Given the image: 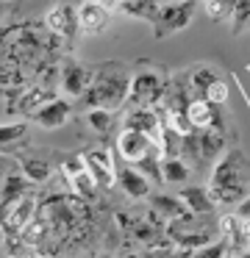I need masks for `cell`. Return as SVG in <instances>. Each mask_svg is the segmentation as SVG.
Wrapping results in <instances>:
<instances>
[{
	"label": "cell",
	"mask_w": 250,
	"mask_h": 258,
	"mask_svg": "<svg viewBox=\"0 0 250 258\" xmlns=\"http://www.w3.org/2000/svg\"><path fill=\"white\" fill-rule=\"evenodd\" d=\"M36 208H39V195H28L20 203H14L11 208H6L3 222H0L3 236H20L25 230V225L36 217Z\"/></svg>",
	"instance_id": "obj_8"
},
{
	"label": "cell",
	"mask_w": 250,
	"mask_h": 258,
	"mask_svg": "<svg viewBox=\"0 0 250 258\" xmlns=\"http://www.w3.org/2000/svg\"><path fill=\"white\" fill-rule=\"evenodd\" d=\"M150 208L159 211L161 217L167 219H183V217H194L192 211L186 208V203L175 195H150Z\"/></svg>",
	"instance_id": "obj_21"
},
{
	"label": "cell",
	"mask_w": 250,
	"mask_h": 258,
	"mask_svg": "<svg viewBox=\"0 0 250 258\" xmlns=\"http://www.w3.org/2000/svg\"><path fill=\"white\" fill-rule=\"evenodd\" d=\"M83 119H86V125L97 136H109L111 131H114V114L103 111V108H89V111L83 114Z\"/></svg>",
	"instance_id": "obj_27"
},
{
	"label": "cell",
	"mask_w": 250,
	"mask_h": 258,
	"mask_svg": "<svg viewBox=\"0 0 250 258\" xmlns=\"http://www.w3.org/2000/svg\"><path fill=\"white\" fill-rule=\"evenodd\" d=\"M92 86H94V67H86V64L64 56V61H61V84H59L61 97L83 100Z\"/></svg>",
	"instance_id": "obj_3"
},
{
	"label": "cell",
	"mask_w": 250,
	"mask_h": 258,
	"mask_svg": "<svg viewBox=\"0 0 250 258\" xmlns=\"http://www.w3.org/2000/svg\"><path fill=\"white\" fill-rule=\"evenodd\" d=\"M159 147L164 158H183V136L175 134L172 128L161 125V136H159Z\"/></svg>",
	"instance_id": "obj_26"
},
{
	"label": "cell",
	"mask_w": 250,
	"mask_h": 258,
	"mask_svg": "<svg viewBox=\"0 0 250 258\" xmlns=\"http://www.w3.org/2000/svg\"><path fill=\"white\" fill-rule=\"evenodd\" d=\"M189 175H192V169H189V161H183V158H164L161 161V178L167 186H186Z\"/></svg>",
	"instance_id": "obj_23"
},
{
	"label": "cell",
	"mask_w": 250,
	"mask_h": 258,
	"mask_svg": "<svg viewBox=\"0 0 250 258\" xmlns=\"http://www.w3.org/2000/svg\"><path fill=\"white\" fill-rule=\"evenodd\" d=\"M70 189H72V195H78V197H83V200H89V203H94L100 197V186H97V180L92 178V172L89 169H81V172H75L70 178Z\"/></svg>",
	"instance_id": "obj_24"
},
{
	"label": "cell",
	"mask_w": 250,
	"mask_h": 258,
	"mask_svg": "<svg viewBox=\"0 0 250 258\" xmlns=\"http://www.w3.org/2000/svg\"><path fill=\"white\" fill-rule=\"evenodd\" d=\"M167 84L164 73L156 67H139L131 78V103L144 108H159L167 100Z\"/></svg>",
	"instance_id": "obj_2"
},
{
	"label": "cell",
	"mask_w": 250,
	"mask_h": 258,
	"mask_svg": "<svg viewBox=\"0 0 250 258\" xmlns=\"http://www.w3.org/2000/svg\"><path fill=\"white\" fill-rule=\"evenodd\" d=\"M97 258H114V255H111V252H100Z\"/></svg>",
	"instance_id": "obj_36"
},
{
	"label": "cell",
	"mask_w": 250,
	"mask_h": 258,
	"mask_svg": "<svg viewBox=\"0 0 250 258\" xmlns=\"http://www.w3.org/2000/svg\"><path fill=\"white\" fill-rule=\"evenodd\" d=\"M250 175V161L242 150L231 147L220 161L214 164L211 172V186H228V183H244V178Z\"/></svg>",
	"instance_id": "obj_6"
},
{
	"label": "cell",
	"mask_w": 250,
	"mask_h": 258,
	"mask_svg": "<svg viewBox=\"0 0 250 258\" xmlns=\"http://www.w3.org/2000/svg\"><path fill=\"white\" fill-rule=\"evenodd\" d=\"M70 117H72V103L67 100V97H56L53 103H47V106L33 117V122L44 131H56V128H61V125H67Z\"/></svg>",
	"instance_id": "obj_14"
},
{
	"label": "cell",
	"mask_w": 250,
	"mask_h": 258,
	"mask_svg": "<svg viewBox=\"0 0 250 258\" xmlns=\"http://www.w3.org/2000/svg\"><path fill=\"white\" fill-rule=\"evenodd\" d=\"M211 200L217 203V208H236L242 200L250 197V186L247 183H228V186H209Z\"/></svg>",
	"instance_id": "obj_18"
},
{
	"label": "cell",
	"mask_w": 250,
	"mask_h": 258,
	"mask_svg": "<svg viewBox=\"0 0 250 258\" xmlns=\"http://www.w3.org/2000/svg\"><path fill=\"white\" fill-rule=\"evenodd\" d=\"M25 134H28L25 119H17V122H3V125H0V145L9 150V147H14V142L20 145V139H25Z\"/></svg>",
	"instance_id": "obj_29"
},
{
	"label": "cell",
	"mask_w": 250,
	"mask_h": 258,
	"mask_svg": "<svg viewBox=\"0 0 250 258\" xmlns=\"http://www.w3.org/2000/svg\"><path fill=\"white\" fill-rule=\"evenodd\" d=\"M56 97H61L56 89H42V86H31V89L22 95L20 100V111H17V119H33L39 111H42L47 103H53Z\"/></svg>",
	"instance_id": "obj_15"
},
{
	"label": "cell",
	"mask_w": 250,
	"mask_h": 258,
	"mask_svg": "<svg viewBox=\"0 0 250 258\" xmlns=\"http://www.w3.org/2000/svg\"><path fill=\"white\" fill-rule=\"evenodd\" d=\"M197 6L189 3V0H178V3H164L161 6V17L159 23L153 25V36L156 39H164V36L175 34V31H183L189 23H192Z\"/></svg>",
	"instance_id": "obj_5"
},
{
	"label": "cell",
	"mask_w": 250,
	"mask_h": 258,
	"mask_svg": "<svg viewBox=\"0 0 250 258\" xmlns=\"http://www.w3.org/2000/svg\"><path fill=\"white\" fill-rule=\"evenodd\" d=\"M44 28H47V34L64 39V45L70 47L72 42H75V36L81 34L78 6L75 3H56V6L44 14Z\"/></svg>",
	"instance_id": "obj_4"
},
{
	"label": "cell",
	"mask_w": 250,
	"mask_h": 258,
	"mask_svg": "<svg viewBox=\"0 0 250 258\" xmlns=\"http://www.w3.org/2000/svg\"><path fill=\"white\" fill-rule=\"evenodd\" d=\"M228 95H231V92H228V84L225 81H214V84L209 86V89H206V95H203V100H209L211 106H217V108H222L228 103Z\"/></svg>",
	"instance_id": "obj_31"
},
{
	"label": "cell",
	"mask_w": 250,
	"mask_h": 258,
	"mask_svg": "<svg viewBox=\"0 0 250 258\" xmlns=\"http://www.w3.org/2000/svg\"><path fill=\"white\" fill-rule=\"evenodd\" d=\"M131 70L117 61L94 67V86L83 97L86 108H103V111L117 114L131 100Z\"/></svg>",
	"instance_id": "obj_1"
},
{
	"label": "cell",
	"mask_w": 250,
	"mask_h": 258,
	"mask_svg": "<svg viewBox=\"0 0 250 258\" xmlns=\"http://www.w3.org/2000/svg\"><path fill=\"white\" fill-rule=\"evenodd\" d=\"M128 236H131L133 241H142V244H153V241L159 239L161 233L142 217V219H136V222H133V228H131V233H128Z\"/></svg>",
	"instance_id": "obj_30"
},
{
	"label": "cell",
	"mask_w": 250,
	"mask_h": 258,
	"mask_svg": "<svg viewBox=\"0 0 250 258\" xmlns=\"http://www.w3.org/2000/svg\"><path fill=\"white\" fill-rule=\"evenodd\" d=\"M156 145H159L156 139H150V136H144V134H136V131H122V134L117 136V153H120V158L125 164H131V167H136L139 161H144V158L156 150Z\"/></svg>",
	"instance_id": "obj_7"
},
{
	"label": "cell",
	"mask_w": 250,
	"mask_h": 258,
	"mask_svg": "<svg viewBox=\"0 0 250 258\" xmlns=\"http://www.w3.org/2000/svg\"><path fill=\"white\" fill-rule=\"evenodd\" d=\"M228 255H231V252H228V241L225 239L211 241V244L194 250V258H228Z\"/></svg>",
	"instance_id": "obj_33"
},
{
	"label": "cell",
	"mask_w": 250,
	"mask_h": 258,
	"mask_svg": "<svg viewBox=\"0 0 250 258\" xmlns=\"http://www.w3.org/2000/svg\"><path fill=\"white\" fill-rule=\"evenodd\" d=\"M78 20H81V34H100V31H106V25L111 20V9L89 0V3L78 6Z\"/></svg>",
	"instance_id": "obj_13"
},
{
	"label": "cell",
	"mask_w": 250,
	"mask_h": 258,
	"mask_svg": "<svg viewBox=\"0 0 250 258\" xmlns=\"http://www.w3.org/2000/svg\"><path fill=\"white\" fill-rule=\"evenodd\" d=\"M122 131H136V134H144L150 139L159 142L161 136V117L156 108H144V106H131L125 114H122Z\"/></svg>",
	"instance_id": "obj_10"
},
{
	"label": "cell",
	"mask_w": 250,
	"mask_h": 258,
	"mask_svg": "<svg viewBox=\"0 0 250 258\" xmlns=\"http://www.w3.org/2000/svg\"><path fill=\"white\" fill-rule=\"evenodd\" d=\"M117 186H120V191L125 197H131V200H150V191H153L150 178L142 175L136 167H131V164L117 169Z\"/></svg>",
	"instance_id": "obj_11"
},
{
	"label": "cell",
	"mask_w": 250,
	"mask_h": 258,
	"mask_svg": "<svg viewBox=\"0 0 250 258\" xmlns=\"http://www.w3.org/2000/svg\"><path fill=\"white\" fill-rule=\"evenodd\" d=\"M33 189H36V183H31L20 169H6L3 172V211L11 208L14 203H20L22 197L36 195Z\"/></svg>",
	"instance_id": "obj_12"
},
{
	"label": "cell",
	"mask_w": 250,
	"mask_h": 258,
	"mask_svg": "<svg viewBox=\"0 0 250 258\" xmlns=\"http://www.w3.org/2000/svg\"><path fill=\"white\" fill-rule=\"evenodd\" d=\"M17 167H20V172L25 175L31 183L36 186H44L50 183V178H53V169H50L47 161H42V158H33V156H17Z\"/></svg>",
	"instance_id": "obj_20"
},
{
	"label": "cell",
	"mask_w": 250,
	"mask_h": 258,
	"mask_svg": "<svg viewBox=\"0 0 250 258\" xmlns=\"http://www.w3.org/2000/svg\"><path fill=\"white\" fill-rule=\"evenodd\" d=\"M242 258H250V250H247V255H242Z\"/></svg>",
	"instance_id": "obj_37"
},
{
	"label": "cell",
	"mask_w": 250,
	"mask_h": 258,
	"mask_svg": "<svg viewBox=\"0 0 250 258\" xmlns=\"http://www.w3.org/2000/svg\"><path fill=\"white\" fill-rule=\"evenodd\" d=\"M178 197L186 203V208L194 217H214V211H217V203L211 200L209 189H203V186H181Z\"/></svg>",
	"instance_id": "obj_16"
},
{
	"label": "cell",
	"mask_w": 250,
	"mask_h": 258,
	"mask_svg": "<svg viewBox=\"0 0 250 258\" xmlns=\"http://www.w3.org/2000/svg\"><path fill=\"white\" fill-rule=\"evenodd\" d=\"M203 9L211 23H231L236 12V0H206Z\"/></svg>",
	"instance_id": "obj_28"
},
{
	"label": "cell",
	"mask_w": 250,
	"mask_h": 258,
	"mask_svg": "<svg viewBox=\"0 0 250 258\" xmlns=\"http://www.w3.org/2000/svg\"><path fill=\"white\" fill-rule=\"evenodd\" d=\"M183 161H200V134L194 131V134L183 136Z\"/></svg>",
	"instance_id": "obj_34"
},
{
	"label": "cell",
	"mask_w": 250,
	"mask_h": 258,
	"mask_svg": "<svg viewBox=\"0 0 250 258\" xmlns=\"http://www.w3.org/2000/svg\"><path fill=\"white\" fill-rule=\"evenodd\" d=\"M161 6H164V3H156V0H125V3H117V9H120L122 14L144 20V23H150V25L159 23Z\"/></svg>",
	"instance_id": "obj_19"
},
{
	"label": "cell",
	"mask_w": 250,
	"mask_h": 258,
	"mask_svg": "<svg viewBox=\"0 0 250 258\" xmlns=\"http://www.w3.org/2000/svg\"><path fill=\"white\" fill-rule=\"evenodd\" d=\"M247 23H250V0H236V12H233V20H231L233 36L242 34Z\"/></svg>",
	"instance_id": "obj_32"
},
{
	"label": "cell",
	"mask_w": 250,
	"mask_h": 258,
	"mask_svg": "<svg viewBox=\"0 0 250 258\" xmlns=\"http://www.w3.org/2000/svg\"><path fill=\"white\" fill-rule=\"evenodd\" d=\"M217 111H220V108L211 106V103H209V100H203V97L192 100V103H189V108H186L189 122L194 125V131H206V128H211V125H214V119H217Z\"/></svg>",
	"instance_id": "obj_22"
},
{
	"label": "cell",
	"mask_w": 250,
	"mask_h": 258,
	"mask_svg": "<svg viewBox=\"0 0 250 258\" xmlns=\"http://www.w3.org/2000/svg\"><path fill=\"white\" fill-rule=\"evenodd\" d=\"M83 156V164H86V169L92 172V178L97 180L100 189H111V186L117 183V169H114V158H111V153L106 150V147H92V150L81 153Z\"/></svg>",
	"instance_id": "obj_9"
},
{
	"label": "cell",
	"mask_w": 250,
	"mask_h": 258,
	"mask_svg": "<svg viewBox=\"0 0 250 258\" xmlns=\"http://www.w3.org/2000/svg\"><path fill=\"white\" fill-rule=\"evenodd\" d=\"M197 134H200V161L217 164L228 150H231V147H228V139H225V134H222V131L206 128V131H197Z\"/></svg>",
	"instance_id": "obj_17"
},
{
	"label": "cell",
	"mask_w": 250,
	"mask_h": 258,
	"mask_svg": "<svg viewBox=\"0 0 250 258\" xmlns=\"http://www.w3.org/2000/svg\"><path fill=\"white\" fill-rule=\"evenodd\" d=\"M214 81H220V73H217L214 67H209V64H197V67L189 70V84H192V89L197 97H203L206 89H209Z\"/></svg>",
	"instance_id": "obj_25"
},
{
	"label": "cell",
	"mask_w": 250,
	"mask_h": 258,
	"mask_svg": "<svg viewBox=\"0 0 250 258\" xmlns=\"http://www.w3.org/2000/svg\"><path fill=\"white\" fill-rule=\"evenodd\" d=\"M233 214L239 217V222H250V197H247V200H242V203H239V206H236V211H233Z\"/></svg>",
	"instance_id": "obj_35"
}]
</instances>
